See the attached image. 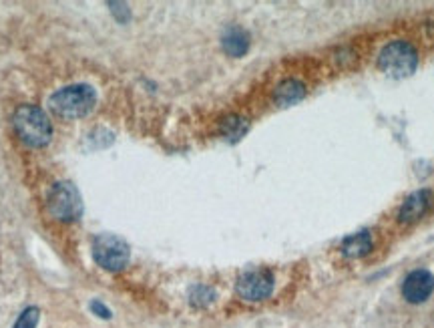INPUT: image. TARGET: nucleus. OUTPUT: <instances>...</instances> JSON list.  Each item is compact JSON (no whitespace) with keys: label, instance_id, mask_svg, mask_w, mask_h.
I'll list each match as a JSON object with an SVG mask.
<instances>
[{"label":"nucleus","instance_id":"39448f33","mask_svg":"<svg viewBox=\"0 0 434 328\" xmlns=\"http://www.w3.org/2000/svg\"><path fill=\"white\" fill-rule=\"evenodd\" d=\"M47 208L58 222H75L83 215V199L73 183L57 181L49 192Z\"/></svg>","mask_w":434,"mask_h":328},{"label":"nucleus","instance_id":"4468645a","mask_svg":"<svg viewBox=\"0 0 434 328\" xmlns=\"http://www.w3.org/2000/svg\"><path fill=\"white\" fill-rule=\"evenodd\" d=\"M38 318H40V312L37 306H31V309L22 310V314L19 316L15 328H37Z\"/></svg>","mask_w":434,"mask_h":328},{"label":"nucleus","instance_id":"ddd939ff","mask_svg":"<svg viewBox=\"0 0 434 328\" xmlns=\"http://www.w3.org/2000/svg\"><path fill=\"white\" fill-rule=\"evenodd\" d=\"M213 300H215V292L209 286H203V284L193 286L191 292H189V302L193 306H209Z\"/></svg>","mask_w":434,"mask_h":328},{"label":"nucleus","instance_id":"dca6fc26","mask_svg":"<svg viewBox=\"0 0 434 328\" xmlns=\"http://www.w3.org/2000/svg\"><path fill=\"white\" fill-rule=\"evenodd\" d=\"M91 310H93V314L101 316V318H105V320L113 316V314H111V310L107 309L101 300H93V302H91Z\"/></svg>","mask_w":434,"mask_h":328},{"label":"nucleus","instance_id":"1a4fd4ad","mask_svg":"<svg viewBox=\"0 0 434 328\" xmlns=\"http://www.w3.org/2000/svg\"><path fill=\"white\" fill-rule=\"evenodd\" d=\"M222 44H224V51L229 57H244L247 53V49H249V35L244 28L231 26V28H227L226 33H224Z\"/></svg>","mask_w":434,"mask_h":328},{"label":"nucleus","instance_id":"423d86ee","mask_svg":"<svg viewBox=\"0 0 434 328\" xmlns=\"http://www.w3.org/2000/svg\"><path fill=\"white\" fill-rule=\"evenodd\" d=\"M235 290H237V294L244 300L260 302V300H265L274 292V276H272V272L267 270L244 272L237 278Z\"/></svg>","mask_w":434,"mask_h":328},{"label":"nucleus","instance_id":"f8f14e48","mask_svg":"<svg viewBox=\"0 0 434 328\" xmlns=\"http://www.w3.org/2000/svg\"><path fill=\"white\" fill-rule=\"evenodd\" d=\"M247 127H249L247 119L240 115H229L222 121V133L229 141H240L242 137L246 136Z\"/></svg>","mask_w":434,"mask_h":328},{"label":"nucleus","instance_id":"20e7f679","mask_svg":"<svg viewBox=\"0 0 434 328\" xmlns=\"http://www.w3.org/2000/svg\"><path fill=\"white\" fill-rule=\"evenodd\" d=\"M93 258L103 270L119 272L129 264L131 250L123 238L115 233H99L93 240Z\"/></svg>","mask_w":434,"mask_h":328},{"label":"nucleus","instance_id":"f257e3e1","mask_svg":"<svg viewBox=\"0 0 434 328\" xmlns=\"http://www.w3.org/2000/svg\"><path fill=\"white\" fill-rule=\"evenodd\" d=\"M12 125L20 141L28 147H44L53 137V125L37 105H20L12 117Z\"/></svg>","mask_w":434,"mask_h":328},{"label":"nucleus","instance_id":"9d476101","mask_svg":"<svg viewBox=\"0 0 434 328\" xmlns=\"http://www.w3.org/2000/svg\"><path fill=\"white\" fill-rule=\"evenodd\" d=\"M306 95V89H303V83H300L298 79H285L278 85L276 93H274V99L278 105L282 107H287V105H294L298 103L300 99H303Z\"/></svg>","mask_w":434,"mask_h":328},{"label":"nucleus","instance_id":"9b49d317","mask_svg":"<svg viewBox=\"0 0 434 328\" xmlns=\"http://www.w3.org/2000/svg\"><path fill=\"white\" fill-rule=\"evenodd\" d=\"M370 250H372V236H370V232L354 233V236L346 238L344 244H342V252H344V256H348V258L366 256Z\"/></svg>","mask_w":434,"mask_h":328},{"label":"nucleus","instance_id":"0eeeda50","mask_svg":"<svg viewBox=\"0 0 434 328\" xmlns=\"http://www.w3.org/2000/svg\"><path fill=\"white\" fill-rule=\"evenodd\" d=\"M434 290V276L428 270H415L410 272L402 284V296L412 302L420 304L424 302Z\"/></svg>","mask_w":434,"mask_h":328},{"label":"nucleus","instance_id":"2eb2a0df","mask_svg":"<svg viewBox=\"0 0 434 328\" xmlns=\"http://www.w3.org/2000/svg\"><path fill=\"white\" fill-rule=\"evenodd\" d=\"M109 6H111L113 15H117V19L121 20V22H125V20L129 19V8H127V4H123V2H109Z\"/></svg>","mask_w":434,"mask_h":328},{"label":"nucleus","instance_id":"7ed1b4c3","mask_svg":"<svg viewBox=\"0 0 434 328\" xmlns=\"http://www.w3.org/2000/svg\"><path fill=\"white\" fill-rule=\"evenodd\" d=\"M378 65H380V69L388 77H410L416 71V67H418V53H416V49L410 42H406V40H394V42L386 44L380 51Z\"/></svg>","mask_w":434,"mask_h":328},{"label":"nucleus","instance_id":"6e6552de","mask_svg":"<svg viewBox=\"0 0 434 328\" xmlns=\"http://www.w3.org/2000/svg\"><path fill=\"white\" fill-rule=\"evenodd\" d=\"M433 204V193L428 190H420V192H415L412 195H408L398 212V220L408 224V222H415L418 218H422L424 212L431 208Z\"/></svg>","mask_w":434,"mask_h":328},{"label":"nucleus","instance_id":"f03ea898","mask_svg":"<svg viewBox=\"0 0 434 328\" xmlns=\"http://www.w3.org/2000/svg\"><path fill=\"white\" fill-rule=\"evenodd\" d=\"M51 109L65 119L89 115L97 105V91L87 83H76L55 91L49 99Z\"/></svg>","mask_w":434,"mask_h":328}]
</instances>
